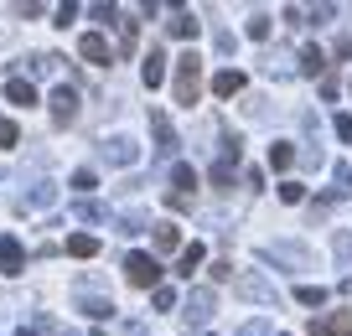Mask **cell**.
Returning a JSON list of instances; mask_svg holds the SVG:
<instances>
[{"instance_id":"obj_13","label":"cell","mask_w":352,"mask_h":336,"mask_svg":"<svg viewBox=\"0 0 352 336\" xmlns=\"http://www.w3.org/2000/svg\"><path fill=\"white\" fill-rule=\"evenodd\" d=\"M202 259H208V249H202V243H187V249L176 254V274H197Z\"/></svg>"},{"instance_id":"obj_21","label":"cell","mask_w":352,"mask_h":336,"mask_svg":"<svg viewBox=\"0 0 352 336\" xmlns=\"http://www.w3.org/2000/svg\"><path fill=\"white\" fill-rule=\"evenodd\" d=\"M296 300H300V305H327V290H321V284H300Z\"/></svg>"},{"instance_id":"obj_30","label":"cell","mask_w":352,"mask_h":336,"mask_svg":"<svg viewBox=\"0 0 352 336\" xmlns=\"http://www.w3.org/2000/svg\"><path fill=\"white\" fill-rule=\"evenodd\" d=\"M47 336H73V331H47Z\"/></svg>"},{"instance_id":"obj_3","label":"cell","mask_w":352,"mask_h":336,"mask_svg":"<svg viewBox=\"0 0 352 336\" xmlns=\"http://www.w3.org/2000/svg\"><path fill=\"white\" fill-rule=\"evenodd\" d=\"M311 336H352V311H327L311 321Z\"/></svg>"},{"instance_id":"obj_14","label":"cell","mask_w":352,"mask_h":336,"mask_svg":"<svg viewBox=\"0 0 352 336\" xmlns=\"http://www.w3.org/2000/svg\"><path fill=\"white\" fill-rule=\"evenodd\" d=\"M182 249V228L176 223H155V254H176Z\"/></svg>"},{"instance_id":"obj_7","label":"cell","mask_w":352,"mask_h":336,"mask_svg":"<svg viewBox=\"0 0 352 336\" xmlns=\"http://www.w3.org/2000/svg\"><path fill=\"white\" fill-rule=\"evenodd\" d=\"M78 57H83V63H99V67H104V63H109V42H104L99 32H88L83 42H78Z\"/></svg>"},{"instance_id":"obj_17","label":"cell","mask_w":352,"mask_h":336,"mask_svg":"<svg viewBox=\"0 0 352 336\" xmlns=\"http://www.w3.org/2000/svg\"><path fill=\"white\" fill-rule=\"evenodd\" d=\"M67 254H73V259H94V254H99V238H94V233H73V238H67Z\"/></svg>"},{"instance_id":"obj_28","label":"cell","mask_w":352,"mask_h":336,"mask_svg":"<svg viewBox=\"0 0 352 336\" xmlns=\"http://www.w3.org/2000/svg\"><path fill=\"white\" fill-rule=\"evenodd\" d=\"M73 16H78V5H57V11H52V26H73Z\"/></svg>"},{"instance_id":"obj_22","label":"cell","mask_w":352,"mask_h":336,"mask_svg":"<svg viewBox=\"0 0 352 336\" xmlns=\"http://www.w3.org/2000/svg\"><path fill=\"white\" fill-rule=\"evenodd\" d=\"M300 197H306V186H300V181H280V202H290V207H296Z\"/></svg>"},{"instance_id":"obj_26","label":"cell","mask_w":352,"mask_h":336,"mask_svg":"<svg viewBox=\"0 0 352 336\" xmlns=\"http://www.w3.org/2000/svg\"><path fill=\"white\" fill-rule=\"evenodd\" d=\"M249 36H254V42H264V36H270V16H254V21H249Z\"/></svg>"},{"instance_id":"obj_29","label":"cell","mask_w":352,"mask_h":336,"mask_svg":"<svg viewBox=\"0 0 352 336\" xmlns=\"http://www.w3.org/2000/svg\"><path fill=\"white\" fill-rule=\"evenodd\" d=\"M337 140L352 145V114H337Z\"/></svg>"},{"instance_id":"obj_23","label":"cell","mask_w":352,"mask_h":336,"mask_svg":"<svg viewBox=\"0 0 352 336\" xmlns=\"http://www.w3.org/2000/svg\"><path fill=\"white\" fill-rule=\"evenodd\" d=\"M155 311H176V290H166V284H155Z\"/></svg>"},{"instance_id":"obj_12","label":"cell","mask_w":352,"mask_h":336,"mask_svg":"<svg viewBox=\"0 0 352 336\" xmlns=\"http://www.w3.org/2000/svg\"><path fill=\"white\" fill-rule=\"evenodd\" d=\"M21 264H26V249L16 238H0V269H6V274H21Z\"/></svg>"},{"instance_id":"obj_8","label":"cell","mask_w":352,"mask_h":336,"mask_svg":"<svg viewBox=\"0 0 352 336\" xmlns=\"http://www.w3.org/2000/svg\"><path fill=\"white\" fill-rule=\"evenodd\" d=\"M243 83H249V78H243L239 67H223V73L212 78V93H218V98H233V93H243Z\"/></svg>"},{"instance_id":"obj_5","label":"cell","mask_w":352,"mask_h":336,"mask_svg":"<svg viewBox=\"0 0 352 336\" xmlns=\"http://www.w3.org/2000/svg\"><path fill=\"white\" fill-rule=\"evenodd\" d=\"M239 295L243 300H259V305H275V290H270L259 274H239Z\"/></svg>"},{"instance_id":"obj_16","label":"cell","mask_w":352,"mask_h":336,"mask_svg":"<svg viewBox=\"0 0 352 336\" xmlns=\"http://www.w3.org/2000/svg\"><path fill=\"white\" fill-rule=\"evenodd\" d=\"M104 161H114V166H135V140H109V145H104Z\"/></svg>"},{"instance_id":"obj_15","label":"cell","mask_w":352,"mask_h":336,"mask_svg":"<svg viewBox=\"0 0 352 336\" xmlns=\"http://www.w3.org/2000/svg\"><path fill=\"white\" fill-rule=\"evenodd\" d=\"M6 98H11V104H21V109H32V104H36V88L26 83V78H11V83H6Z\"/></svg>"},{"instance_id":"obj_6","label":"cell","mask_w":352,"mask_h":336,"mask_svg":"<svg viewBox=\"0 0 352 336\" xmlns=\"http://www.w3.org/2000/svg\"><path fill=\"white\" fill-rule=\"evenodd\" d=\"M140 78H145V88H161V83H166V52H161V47H151V52H145Z\"/></svg>"},{"instance_id":"obj_10","label":"cell","mask_w":352,"mask_h":336,"mask_svg":"<svg viewBox=\"0 0 352 336\" xmlns=\"http://www.w3.org/2000/svg\"><path fill=\"white\" fill-rule=\"evenodd\" d=\"M208 315H212V290H192V295H187V321L202 326Z\"/></svg>"},{"instance_id":"obj_20","label":"cell","mask_w":352,"mask_h":336,"mask_svg":"<svg viewBox=\"0 0 352 336\" xmlns=\"http://www.w3.org/2000/svg\"><path fill=\"white\" fill-rule=\"evenodd\" d=\"M290 161H296V150H290L285 140H280V145H270V166H275V171H290Z\"/></svg>"},{"instance_id":"obj_1","label":"cell","mask_w":352,"mask_h":336,"mask_svg":"<svg viewBox=\"0 0 352 336\" xmlns=\"http://www.w3.org/2000/svg\"><path fill=\"white\" fill-rule=\"evenodd\" d=\"M171 98L182 109H192L202 98V57L197 52H182L176 57V83H171Z\"/></svg>"},{"instance_id":"obj_27","label":"cell","mask_w":352,"mask_h":336,"mask_svg":"<svg viewBox=\"0 0 352 336\" xmlns=\"http://www.w3.org/2000/svg\"><path fill=\"white\" fill-rule=\"evenodd\" d=\"M73 186H78V192H94V186H99V181H94V171H88V166H83V171H73Z\"/></svg>"},{"instance_id":"obj_24","label":"cell","mask_w":352,"mask_h":336,"mask_svg":"<svg viewBox=\"0 0 352 336\" xmlns=\"http://www.w3.org/2000/svg\"><path fill=\"white\" fill-rule=\"evenodd\" d=\"M16 140H21V130H16V124L11 120H0V150H11V145Z\"/></svg>"},{"instance_id":"obj_31","label":"cell","mask_w":352,"mask_h":336,"mask_svg":"<svg viewBox=\"0 0 352 336\" xmlns=\"http://www.w3.org/2000/svg\"><path fill=\"white\" fill-rule=\"evenodd\" d=\"M16 336H36V331H16Z\"/></svg>"},{"instance_id":"obj_25","label":"cell","mask_w":352,"mask_h":336,"mask_svg":"<svg viewBox=\"0 0 352 336\" xmlns=\"http://www.w3.org/2000/svg\"><path fill=\"white\" fill-rule=\"evenodd\" d=\"M88 315H94V321H109L114 305H109V300H88Z\"/></svg>"},{"instance_id":"obj_18","label":"cell","mask_w":352,"mask_h":336,"mask_svg":"<svg viewBox=\"0 0 352 336\" xmlns=\"http://www.w3.org/2000/svg\"><path fill=\"white\" fill-rule=\"evenodd\" d=\"M321 67H327V52H321V47H300V73L321 78Z\"/></svg>"},{"instance_id":"obj_9","label":"cell","mask_w":352,"mask_h":336,"mask_svg":"<svg viewBox=\"0 0 352 336\" xmlns=\"http://www.w3.org/2000/svg\"><path fill=\"white\" fill-rule=\"evenodd\" d=\"M151 130H155V145H161V155H171L176 145H182V140H176V130H171V120H166L161 109L151 114Z\"/></svg>"},{"instance_id":"obj_19","label":"cell","mask_w":352,"mask_h":336,"mask_svg":"<svg viewBox=\"0 0 352 336\" xmlns=\"http://www.w3.org/2000/svg\"><path fill=\"white\" fill-rule=\"evenodd\" d=\"M202 26H197V16L192 11H176V21H171V36H182V42H192V36H197Z\"/></svg>"},{"instance_id":"obj_2","label":"cell","mask_w":352,"mask_h":336,"mask_svg":"<svg viewBox=\"0 0 352 336\" xmlns=\"http://www.w3.org/2000/svg\"><path fill=\"white\" fill-rule=\"evenodd\" d=\"M124 280L135 290H155L161 284V259L155 254H124Z\"/></svg>"},{"instance_id":"obj_11","label":"cell","mask_w":352,"mask_h":336,"mask_svg":"<svg viewBox=\"0 0 352 336\" xmlns=\"http://www.w3.org/2000/svg\"><path fill=\"white\" fill-rule=\"evenodd\" d=\"M171 186H176V197H182V202H192V192H197V171L176 161V166H171Z\"/></svg>"},{"instance_id":"obj_4","label":"cell","mask_w":352,"mask_h":336,"mask_svg":"<svg viewBox=\"0 0 352 336\" xmlns=\"http://www.w3.org/2000/svg\"><path fill=\"white\" fill-rule=\"evenodd\" d=\"M47 104H52V120H57V124H73V120H78V88H52V98H47Z\"/></svg>"}]
</instances>
